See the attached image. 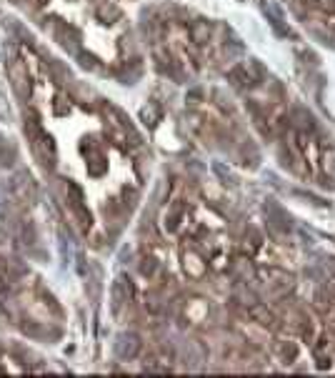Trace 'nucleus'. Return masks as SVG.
<instances>
[{
  "label": "nucleus",
  "instance_id": "nucleus-1",
  "mask_svg": "<svg viewBox=\"0 0 335 378\" xmlns=\"http://www.w3.org/2000/svg\"><path fill=\"white\" fill-rule=\"evenodd\" d=\"M0 288H3V283H0Z\"/></svg>",
  "mask_w": 335,
  "mask_h": 378
}]
</instances>
